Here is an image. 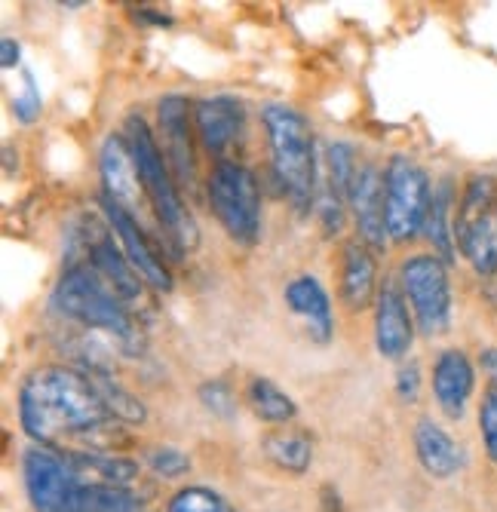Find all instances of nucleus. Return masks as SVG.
Listing matches in <instances>:
<instances>
[{
  "mask_svg": "<svg viewBox=\"0 0 497 512\" xmlns=\"http://www.w3.org/2000/svg\"><path fill=\"white\" fill-rule=\"evenodd\" d=\"M19 421L34 445L65 454H114L129 445L83 368L43 365L19 387Z\"/></svg>",
  "mask_w": 497,
  "mask_h": 512,
  "instance_id": "f257e3e1",
  "label": "nucleus"
},
{
  "mask_svg": "<svg viewBox=\"0 0 497 512\" xmlns=\"http://www.w3.org/2000/svg\"><path fill=\"white\" fill-rule=\"evenodd\" d=\"M126 142L132 148L135 166H139L142 184L148 191L151 209H154V224L160 227V237L172 243L175 252H191L200 240L197 221L191 209L185 206L182 194L175 188V175L169 172V160L163 157V148L157 145L154 132L142 117H129L126 120Z\"/></svg>",
  "mask_w": 497,
  "mask_h": 512,
  "instance_id": "f03ea898",
  "label": "nucleus"
},
{
  "mask_svg": "<svg viewBox=\"0 0 497 512\" xmlns=\"http://www.w3.org/2000/svg\"><path fill=\"white\" fill-rule=\"evenodd\" d=\"M267 145H270V163L280 181L283 194L292 200V206L307 215L316 206V145L313 129L301 111L292 105H264L261 111Z\"/></svg>",
  "mask_w": 497,
  "mask_h": 512,
  "instance_id": "7ed1b4c3",
  "label": "nucleus"
},
{
  "mask_svg": "<svg viewBox=\"0 0 497 512\" xmlns=\"http://www.w3.org/2000/svg\"><path fill=\"white\" fill-rule=\"evenodd\" d=\"M53 307L65 319H74L86 325V329L108 332L129 350H135V344H142L139 325H135L120 295L105 283L93 264H74L62 273V279L53 289Z\"/></svg>",
  "mask_w": 497,
  "mask_h": 512,
  "instance_id": "20e7f679",
  "label": "nucleus"
},
{
  "mask_svg": "<svg viewBox=\"0 0 497 512\" xmlns=\"http://www.w3.org/2000/svg\"><path fill=\"white\" fill-rule=\"evenodd\" d=\"M209 203L221 227L243 246L261 237V191L258 178L237 160H221L212 166L206 181Z\"/></svg>",
  "mask_w": 497,
  "mask_h": 512,
  "instance_id": "39448f33",
  "label": "nucleus"
},
{
  "mask_svg": "<svg viewBox=\"0 0 497 512\" xmlns=\"http://www.w3.org/2000/svg\"><path fill=\"white\" fill-rule=\"evenodd\" d=\"M494 194L497 184L491 175H473L455 218V240L479 276L497 273V215L491 212Z\"/></svg>",
  "mask_w": 497,
  "mask_h": 512,
  "instance_id": "423d86ee",
  "label": "nucleus"
},
{
  "mask_svg": "<svg viewBox=\"0 0 497 512\" xmlns=\"http://www.w3.org/2000/svg\"><path fill=\"white\" fill-rule=\"evenodd\" d=\"M430 200L433 188L427 172L409 157H393L384 172V209L390 240H415L427 224Z\"/></svg>",
  "mask_w": 497,
  "mask_h": 512,
  "instance_id": "0eeeda50",
  "label": "nucleus"
},
{
  "mask_svg": "<svg viewBox=\"0 0 497 512\" xmlns=\"http://www.w3.org/2000/svg\"><path fill=\"white\" fill-rule=\"evenodd\" d=\"M399 286L409 298L427 338L445 335L451 325V283L439 255H412L399 267Z\"/></svg>",
  "mask_w": 497,
  "mask_h": 512,
  "instance_id": "6e6552de",
  "label": "nucleus"
},
{
  "mask_svg": "<svg viewBox=\"0 0 497 512\" xmlns=\"http://www.w3.org/2000/svg\"><path fill=\"white\" fill-rule=\"evenodd\" d=\"M22 479L34 512H74L83 488L80 473L65 451L31 445L22 454Z\"/></svg>",
  "mask_w": 497,
  "mask_h": 512,
  "instance_id": "1a4fd4ad",
  "label": "nucleus"
},
{
  "mask_svg": "<svg viewBox=\"0 0 497 512\" xmlns=\"http://www.w3.org/2000/svg\"><path fill=\"white\" fill-rule=\"evenodd\" d=\"M99 172H102V197H108L111 203L126 209L145 230H151L145 224V212L151 209V200H148V191L142 184V175H139V166H135L126 135H108L102 142Z\"/></svg>",
  "mask_w": 497,
  "mask_h": 512,
  "instance_id": "9d476101",
  "label": "nucleus"
},
{
  "mask_svg": "<svg viewBox=\"0 0 497 512\" xmlns=\"http://www.w3.org/2000/svg\"><path fill=\"white\" fill-rule=\"evenodd\" d=\"M83 246L89 252V264L102 273V279L120 295L123 304H145V286L148 283L135 273L126 252L120 246H114V230L108 221L86 218Z\"/></svg>",
  "mask_w": 497,
  "mask_h": 512,
  "instance_id": "9b49d317",
  "label": "nucleus"
},
{
  "mask_svg": "<svg viewBox=\"0 0 497 512\" xmlns=\"http://www.w3.org/2000/svg\"><path fill=\"white\" fill-rule=\"evenodd\" d=\"M102 212H105V221L111 224V230L117 234L129 264L135 267V273H139L151 289L169 292L172 289V273H169L163 255L157 252V243H154L151 230H145L126 209H120L108 197H102Z\"/></svg>",
  "mask_w": 497,
  "mask_h": 512,
  "instance_id": "f8f14e48",
  "label": "nucleus"
},
{
  "mask_svg": "<svg viewBox=\"0 0 497 512\" xmlns=\"http://www.w3.org/2000/svg\"><path fill=\"white\" fill-rule=\"evenodd\" d=\"M157 120L163 129V154L169 160V169L194 194L197 191V157H194V142H191L188 102L182 96L160 99Z\"/></svg>",
  "mask_w": 497,
  "mask_h": 512,
  "instance_id": "ddd939ff",
  "label": "nucleus"
},
{
  "mask_svg": "<svg viewBox=\"0 0 497 512\" xmlns=\"http://www.w3.org/2000/svg\"><path fill=\"white\" fill-rule=\"evenodd\" d=\"M347 203L353 209L356 230L363 243L381 252L390 234H387V209H384V178L375 163H359Z\"/></svg>",
  "mask_w": 497,
  "mask_h": 512,
  "instance_id": "4468645a",
  "label": "nucleus"
},
{
  "mask_svg": "<svg viewBox=\"0 0 497 512\" xmlns=\"http://www.w3.org/2000/svg\"><path fill=\"white\" fill-rule=\"evenodd\" d=\"M194 123H197V135L203 148L215 157V163H221V160H228V151L243 135L246 111H243V102L231 96H215V99L197 102Z\"/></svg>",
  "mask_w": 497,
  "mask_h": 512,
  "instance_id": "2eb2a0df",
  "label": "nucleus"
},
{
  "mask_svg": "<svg viewBox=\"0 0 497 512\" xmlns=\"http://www.w3.org/2000/svg\"><path fill=\"white\" fill-rule=\"evenodd\" d=\"M476 387V368L470 356L458 347H448L433 362V396L445 417L461 421Z\"/></svg>",
  "mask_w": 497,
  "mask_h": 512,
  "instance_id": "dca6fc26",
  "label": "nucleus"
},
{
  "mask_svg": "<svg viewBox=\"0 0 497 512\" xmlns=\"http://www.w3.org/2000/svg\"><path fill=\"white\" fill-rule=\"evenodd\" d=\"M415 338V322L405 310V295L396 283H384L378 295V310H375V344L384 359H402L412 347Z\"/></svg>",
  "mask_w": 497,
  "mask_h": 512,
  "instance_id": "f3484780",
  "label": "nucleus"
},
{
  "mask_svg": "<svg viewBox=\"0 0 497 512\" xmlns=\"http://www.w3.org/2000/svg\"><path fill=\"white\" fill-rule=\"evenodd\" d=\"M415 454L430 479H451L467 467V451L451 439L436 421L421 417L415 424Z\"/></svg>",
  "mask_w": 497,
  "mask_h": 512,
  "instance_id": "a211bd4d",
  "label": "nucleus"
},
{
  "mask_svg": "<svg viewBox=\"0 0 497 512\" xmlns=\"http://www.w3.org/2000/svg\"><path fill=\"white\" fill-rule=\"evenodd\" d=\"M286 307L298 313L307 322V332L316 344H329L332 341V301L323 289V283L310 273L295 276L286 286Z\"/></svg>",
  "mask_w": 497,
  "mask_h": 512,
  "instance_id": "6ab92c4d",
  "label": "nucleus"
},
{
  "mask_svg": "<svg viewBox=\"0 0 497 512\" xmlns=\"http://www.w3.org/2000/svg\"><path fill=\"white\" fill-rule=\"evenodd\" d=\"M378 267L366 243H347L341 261V301L350 310H366L375 301Z\"/></svg>",
  "mask_w": 497,
  "mask_h": 512,
  "instance_id": "aec40b11",
  "label": "nucleus"
},
{
  "mask_svg": "<svg viewBox=\"0 0 497 512\" xmlns=\"http://www.w3.org/2000/svg\"><path fill=\"white\" fill-rule=\"evenodd\" d=\"M261 451L277 470L292 473V476H304L313 463V442L304 430H295V427L270 430L261 439Z\"/></svg>",
  "mask_w": 497,
  "mask_h": 512,
  "instance_id": "412c9836",
  "label": "nucleus"
},
{
  "mask_svg": "<svg viewBox=\"0 0 497 512\" xmlns=\"http://www.w3.org/2000/svg\"><path fill=\"white\" fill-rule=\"evenodd\" d=\"M246 402L255 411L258 421H264V424L289 427L295 421V414H298L295 399L286 390H280L270 378H264V375H252L249 378V384H246Z\"/></svg>",
  "mask_w": 497,
  "mask_h": 512,
  "instance_id": "4be33fe9",
  "label": "nucleus"
},
{
  "mask_svg": "<svg viewBox=\"0 0 497 512\" xmlns=\"http://www.w3.org/2000/svg\"><path fill=\"white\" fill-rule=\"evenodd\" d=\"M83 371L89 375V381H93V387L99 390L102 402L108 405V411L117 417L120 424H129V427H142L145 424L148 408L139 399H135L123 384H117L102 365H86Z\"/></svg>",
  "mask_w": 497,
  "mask_h": 512,
  "instance_id": "5701e85b",
  "label": "nucleus"
},
{
  "mask_svg": "<svg viewBox=\"0 0 497 512\" xmlns=\"http://www.w3.org/2000/svg\"><path fill=\"white\" fill-rule=\"evenodd\" d=\"M451 203H455V184H451V178H442L439 188L433 191L430 215H427V224H424V234H427V240L433 243V249L439 252L442 261L455 258V227H448Z\"/></svg>",
  "mask_w": 497,
  "mask_h": 512,
  "instance_id": "b1692460",
  "label": "nucleus"
},
{
  "mask_svg": "<svg viewBox=\"0 0 497 512\" xmlns=\"http://www.w3.org/2000/svg\"><path fill=\"white\" fill-rule=\"evenodd\" d=\"M74 512H142V497L132 488L108 482H83Z\"/></svg>",
  "mask_w": 497,
  "mask_h": 512,
  "instance_id": "393cba45",
  "label": "nucleus"
},
{
  "mask_svg": "<svg viewBox=\"0 0 497 512\" xmlns=\"http://www.w3.org/2000/svg\"><path fill=\"white\" fill-rule=\"evenodd\" d=\"M166 512H237L228 497H221L212 488L203 485H188L175 491L166 503Z\"/></svg>",
  "mask_w": 497,
  "mask_h": 512,
  "instance_id": "a878e982",
  "label": "nucleus"
},
{
  "mask_svg": "<svg viewBox=\"0 0 497 512\" xmlns=\"http://www.w3.org/2000/svg\"><path fill=\"white\" fill-rule=\"evenodd\" d=\"M145 460H148L151 473H157L160 479H182L191 473V457L175 445H154L145 454Z\"/></svg>",
  "mask_w": 497,
  "mask_h": 512,
  "instance_id": "bb28decb",
  "label": "nucleus"
},
{
  "mask_svg": "<svg viewBox=\"0 0 497 512\" xmlns=\"http://www.w3.org/2000/svg\"><path fill=\"white\" fill-rule=\"evenodd\" d=\"M200 402L206 411H212L221 421H231L234 411H237V399H234V390L224 384V381H206L200 387Z\"/></svg>",
  "mask_w": 497,
  "mask_h": 512,
  "instance_id": "cd10ccee",
  "label": "nucleus"
},
{
  "mask_svg": "<svg viewBox=\"0 0 497 512\" xmlns=\"http://www.w3.org/2000/svg\"><path fill=\"white\" fill-rule=\"evenodd\" d=\"M479 433L485 442V454L497 463V390H488L479 405Z\"/></svg>",
  "mask_w": 497,
  "mask_h": 512,
  "instance_id": "c85d7f7f",
  "label": "nucleus"
},
{
  "mask_svg": "<svg viewBox=\"0 0 497 512\" xmlns=\"http://www.w3.org/2000/svg\"><path fill=\"white\" fill-rule=\"evenodd\" d=\"M40 108H43V102H40V92H37V86H34V77L25 74V92L13 99V114H16L22 123H31V120L40 114Z\"/></svg>",
  "mask_w": 497,
  "mask_h": 512,
  "instance_id": "c756f323",
  "label": "nucleus"
},
{
  "mask_svg": "<svg viewBox=\"0 0 497 512\" xmlns=\"http://www.w3.org/2000/svg\"><path fill=\"white\" fill-rule=\"evenodd\" d=\"M396 396L402 402H418L421 396V368L418 362H409V365H402L399 368V375H396Z\"/></svg>",
  "mask_w": 497,
  "mask_h": 512,
  "instance_id": "7c9ffc66",
  "label": "nucleus"
},
{
  "mask_svg": "<svg viewBox=\"0 0 497 512\" xmlns=\"http://www.w3.org/2000/svg\"><path fill=\"white\" fill-rule=\"evenodd\" d=\"M19 53H22V46H19L13 37H4V40H0V65H4V68L19 65Z\"/></svg>",
  "mask_w": 497,
  "mask_h": 512,
  "instance_id": "2f4dec72",
  "label": "nucleus"
},
{
  "mask_svg": "<svg viewBox=\"0 0 497 512\" xmlns=\"http://www.w3.org/2000/svg\"><path fill=\"white\" fill-rule=\"evenodd\" d=\"M479 365H482V371H485L488 381H491V390H497V347H488V350H482V356H479Z\"/></svg>",
  "mask_w": 497,
  "mask_h": 512,
  "instance_id": "473e14b6",
  "label": "nucleus"
},
{
  "mask_svg": "<svg viewBox=\"0 0 497 512\" xmlns=\"http://www.w3.org/2000/svg\"><path fill=\"white\" fill-rule=\"evenodd\" d=\"M320 494H323V506H326L323 512H341V500H338V491L332 485H323Z\"/></svg>",
  "mask_w": 497,
  "mask_h": 512,
  "instance_id": "72a5a7b5",
  "label": "nucleus"
}]
</instances>
